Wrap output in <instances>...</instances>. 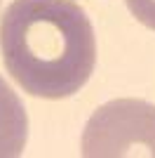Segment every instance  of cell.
<instances>
[{
	"label": "cell",
	"instance_id": "obj_2",
	"mask_svg": "<svg viewBox=\"0 0 155 158\" xmlns=\"http://www.w3.org/2000/svg\"><path fill=\"white\" fill-rule=\"evenodd\" d=\"M85 158H155V104L113 99L87 120L80 142Z\"/></svg>",
	"mask_w": 155,
	"mask_h": 158
},
{
	"label": "cell",
	"instance_id": "obj_3",
	"mask_svg": "<svg viewBox=\"0 0 155 158\" xmlns=\"http://www.w3.org/2000/svg\"><path fill=\"white\" fill-rule=\"evenodd\" d=\"M28 139V116L12 87L0 78V158L24 153Z\"/></svg>",
	"mask_w": 155,
	"mask_h": 158
},
{
	"label": "cell",
	"instance_id": "obj_1",
	"mask_svg": "<svg viewBox=\"0 0 155 158\" xmlns=\"http://www.w3.org/2000/svg\"><path fill=\"white\" fill-rule=\"evenodd\" d=\"M0 52L24 92L66 99L89 80L97 38L73 0H12L0 21Z\"/></svg>",
	"mask_w": 155,
	"mask_h": 158
},
{
	"label": "cell",
	"instance_id": "obj_4",
	"mask_svg": "<svg viewBox=\"0 0 155 158\" xmlns=\"http://www.w3.org/2000/svg\"><path fill=\"white\" fill-rule=\"evenodd\" d=\"M125 2L139 24L155 31V0H125Z\"/></svg>",
	"mask_w": 155,
	"mask_h": 158
}]
</instances>
